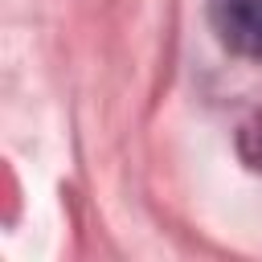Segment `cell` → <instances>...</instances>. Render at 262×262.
I'll return each instance as SVG.
<instances>
[{
    "label": "cell",
    "mask_w": 262,
    "mask_h": 262,
    "mask_svg": "<svg viewBox=\"0 0 262 262\" xmlns=\"http://www.w3.org/2000/svg\"><path fill=\"white\" fill-rule=\"evenodd\" d=\"M213 33L237 57H262V0H209Z\"/></svg>",
    "instance_id": "cell-1"
},
{
    "label": "cell",
    "mask_w": 262,
    "mask_h": 262,
    "mask_svg": "<svg viewBox=\"0 0 262 262\" xmlns=\"http://www.w3.org/2000/svg\"><path fill=\"white\" fill-rule=\"evenodd\" d=\"M242 156H246V164H250V168H258V172H262V111L242 127Z\"/></svg>",
    "instance_id": "cell-2"
}]
</instances>
